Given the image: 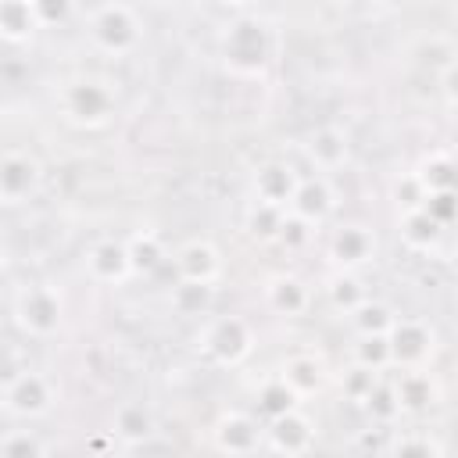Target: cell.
<instances>
[{
    "instance_id": "23",
    "label": "cell",
    "mask_w": 458,
    "mask_h": 458,
    "mask_svg": "<svg viewBox=\"0 0 458 458\" xmlns=\"http://www.w3.org/2000/svg\"><path fill=\"white\" fill-rule=\"evenodd\" d=\"M283 379L293 386V394H297V397H304V394H311V390H318V386H322V369H318V361H315V358L297 354V358H290V361L283 365Z\"/></svg>"
},
{
    "instance_id": "35",
    "label": "cell",
    "mask_w": 458,
    "mask_h": 458,
    "mask_svg": "<svg viewBox=\"0 0 458 458\" xmlns=\"http://www.w3.org/2000/svg\"><path fill=\"white\" fill-rule=\"evenodd\" d=\"M444 93H447V100L458 107V61H451L447 72H444Z\"/></svg>"
},
{
    "instance_id": "30",
    "label": "cell",
    "mask_w": 458,
    "mask_h": 458,
    "mask_svg": "<svg viewBox=\"0 0 458 458\" xmlns=\"http://www.w3.org/2000/svg\"><path fill=\"white\" fill-rule=\"evenodd\" d=\"M283 218H286L283 208H272V204H258L254 200V208H250V233H258V236H279Z\"/></svg>"
},
{
    "instance_id": "29",
    "label": "cell",
    "mask_w": 458,
    "mask_h": 458,
    "mask_svg": "<svg viewBox=\"0 0 458 458\" xmlns=\"http://www.w3.org/2000/svg\"><path fill=\"white\" fill-rule=\"evenodd\" d=\"M129 258H132V268H136V272H140V268H143V272H150V268L165 258L161 240H157L154 233H143L136 243H129Z\"/></svg>"
},
{
    "instance_id": "2",
    "label": "cell",
    "mask_w": 458,
    "mask_h": 458,
    "mask_svg": "<svg viewBox=\"0 0 458 458\" xmlns=\"http://www.w3.org/2000/svg\"><path fill=\"white\" fill-rule=\"evenodd\" d=\"M197 344L218 365H236V361H243L250 354V326L240 315H218V318H211L204 326Z\"/></svg>"
},
{
    "instance_id": "19",
    "label": "cell",
    "mask_w": 458,
    "mask_h": 458,
    "mask_svg": "<svg viewBox=\"0 0 458 458\" xmlns=\"http://www.w3.org/2000/svg\"><path fill=\"white\" fill-rule=\"evenodd\" d=\"M265 293H268V304H272L276 311H283V315H301L304 304H308V290H304V283L293 279V276H276Z\"/></svg>"
},
{
    "instance_id": "12",
    "label": "cell",
    "mask_w": 458,
    "mask_h": 458,
    "mask_svg": "<svg viewBox=\"0 0 458 458\" xmlns=\"http://www.w3.org/2000/svg\"><path fill=\"white\" fill-rule=\"evenodd\" d=\"M297 186H301V179L286 165H265V168L254 172V197H258V204H272V208L290 211Z\"/></svg>"
},
{
    "instance_id": "20",
    "label": "cell",
    "mask_w": 458,
    "mask_h": 458,
    "mask_svg": "<svg viewBox=\"0 0 458 458\" xmlns=\"http://www.w3.org/2000/svg\"><path fill=\"white\" fill-rule=\"evenodd\" d=\"M394 397H397L401 408H426L429 397H433V383L422 369H404L397 386H394Z\"/></svg>"
},
{
    "instance_id": "1",
    "label": "cell",
    "mask_w": 458,
    "mask_h": 458,
    "mask_svg": "<svg viewBox=\"0 0 458 458\" xmlns=\"http://www.w3.org/2000/svg\"><path fill=\"white\" fill-rule=\"evenodd\" d=\"M89 39L104 54H129L140 43V21L125 4H104L89 11Z\"/></svg>"
},
{
    "instance_id": "22",
    "label": "cell",
    "mask_w": 458,
    "mask_h": 458,
    "mask_svg": "<svg viewBox=\"0 0 458 458\" xmlns=\"http://www.w3.org/2000/svg\"><path fill=\"white\" fill-rule=\"evenodd\" d=\"M440 229H444V225H437V222L426 215V208H422V211H408L404 222H401V236H404V243L415 247V250H429V247L440 240Z\"/></svg>"
},
{
    "instance_id": "25",
    "label": "cell",
    "mask_w": 458,
    "mask_h": 458,
    "mask_svg": "<svg viewBox=\"0 0 458 458\" xmlns=\"http://www.w3.org/2000/svg\"><path fill=\"white\" fill-rule=\"evenodd\" d=\"M0 458H47L43 444L36 433L29 429H7L4 444H0Z\"/></svg>"
},
{
    "instance_id": "7",
    "label": "cell",
    "mask_w": 458,
    "mask_h": 458,
    "mask_svg": "<svg viewBox=\"0 0 458 458\" xmlns=\"http://www.w3.org/2000/svg\"><path fill=\"white\" fill-rule=\"evenodd\" d=\"M39 186V161L21 154V150H7L0 161V197L4 204H25Z\"/></svg>"
},
{
    "instance_id": "34",
    "label": "cell",
    "mask_w": 458,
    "mask_h": 458,
    "mask_svg": "<svg viewBox=\"0 0 458 458\" xmlns=\"http://www.w3.org/2000/svg\"><path fill=\"white\" fill-rule=\"evenodd\" d=\"M394 458H437V451L422 440V437H404L394 451Z\"/></svg>"
},
{
    "instance_id": "4",
    "label": "cell",
    "mask_w": 458,
    "mask_h": 458,
    "mask_svg": "<svg viewBox=\"0 0 458 458\" xmlns=\"http://www.w3.org/2000/svg\"><path fill=\"white\" fill-rule=\"evenodd\" d=\"M61 107H64V114H68L75 125H100V122H107L111 111H114V93L107 89V82L79 79V82H68V86H64Z\"/></svg>"
},
{
    "instance_id": "5",
    "label": "cell",
    "mask_w": 458,
    "mask_h": 458,
    "mask_svg": "<svg viewBox=\"0 0 458 458\" xmlns=\"http://www.w3.org/2000/svg\"><path fill=\"white\" fill-rule=\"evenodd\" d=\"M14 322L29 336H50L61 326V297L50 286H25L14 301Z\"/></svg>"
},
{
    "instance_id": "18",
    "label": "cell",
    "mask_w": 458,
    "mask_h": 458,
    "mask_svg": "<svg viewBox=\"0 0 458 458\" xmlns=\"http://www.w3.org/2000/svg\"><path fill=\"white\" fill-rule=\"evenodd\" d=\"M150 433H154V415H150L143 404L129 401V404H122V408L114 411V437H118V440H125V444H143Z\"/></svg>"
},
{
    "instance_id": "3",
    "label": "cell",
    "mask_w": 458,
    "mask_h": 458,
    "mask_svg": "<svg viewBox=\"0 0 458 458\" xmlns=\"http://www.w3.org/2000/svg\"><path fill=\"white\" fill-rule=\"evenodd\" d=\"M4 408L14 419H36L54 408V383L43 372H14L4 383Z\"/></svg>"
},
{
    "instance_id": "24",
    "label": "cell",
    "mask_w": 458,
    "mask_h": 458,
    "mask_svg": "<svg viewBox=\"0 0 458 458\" xmlns=\"http://www.w3.org/2000/svg\"><path fill=\"white\" fill-rule=\"evenodd\" d=\"M354 326H358L361 336H390V329L397 326V315H390L386 304L365 301V304L354 311Z\"/></svg>"
},
{
    "instance_id": "15",
    "label": "cell",
    "mask_w": 458,
    "mask_h": 458,
    "mask_svg": "<svg viewBox=\"0 0 458 458\" xmlns=\"http://www.w3.org/2000/svg\"><path fill=\"white\" fill-rule=\"evenodd\" d=\"M36 29H39L36 4H25V0H4V4H0V36H4L7 43H21V39H29Z\"/></svg>"
},
{
    "instance_id": "26",
    "label": "cell",
    "mask_w": 458,
    "mask_h": 458,
    "mask_svg": "<svg viewBox=\"0 0 458 458\" xmlns=\"http://www.w3.org/2000/svg\"><path fill=\"white\" fill-rule=\"evenodd\" d=\"M172 304H175L182 315H200V311H208V304H211V286L179 279V286H175V293H172Z\"/></svg>"
},
{
    "instance_id": "32",
    "label": "cell",
    "mask_w": 458,
    "mask_h": 458,
    "mask_svg": "<svg viewBox=\"0 0 458 458\" xmlns=\"http://www.w3.org/2000/svg\"><path fill=\"white\" fill-rule=\"evenodd\" d=\"M426 215H429L437 225L451 222V218L458 215V197H454V193H429V200H426Z\"/></svg>"
},
{
    "instance_id": "28",
    "label": "cell",
    "mask_w": 458,
    "mask_h": 458,
    "mask_svg": "<svg viewBox=\"0 0 458 458\" xmlns=\"http://www.w3.org/2000/svg\"><path fill=\"white\" fill-rule=\"evenodd\" d=\"M329 297H333V304H336V308H344V311H351V315L369 301V297H365V290H361V283H358L354 276H340V279H333Z\"/></svg>"
},
{
    "instance_id": "10",
    "label": "cell",
    "mask_w": 458,
    "mask_h": 458,
    "mask_svg": "<svg viewBox=\"0 0 458 458\" xmlns=\"http://www.w3.org/2000/svg\"><path fill=\"white\" fill-rule=\"evenodd\" d=\"M261 426H258V419H250V415H243V411H229V415H222L218 419V426H215V444H218V451H225V454H250L258 444H261Z\"/></svg>"
},
{
    "instance_id": "17",
    "label": "cell",
    "mask_w": 458,
    "mask_h": 458,
    "mask_svg": "<svg viewBox=\"0 0 458 458\" xmlns=\"http://www.w3.org/2000/svg\"><path fill=\"white\" fill-rule=\"evenodd\" d=\"M372 250H376V240H372V233H369L365 225H347V229H340L336 240H333V258H336L344 268H354V265L369 261Z\"/></svg>"
},
{
    "instance_id": "31",
    "label": "cell",
    "mask_w": 458,
    "mask_h": 458,
    "mask_svg": "<svg viewBox=\"0 0 458 458\" xmlns=\"http://www.w3.org/2000/svg\"><path fill=\"white\" fill-rule=\"evenodd\" d=\"M376 386H379V379H376V372L365 369V365H354V369L344 376V390H347V397H354V401H369Z\"/></svg>"
},
{
    "instance_id": "13",
    "label": "cell",
    "mask_w": 458,
    "mask_h": 458,
    "mask_svg": "<svg viewBox=\"0 0 458 458\" xmlns=\"http://www.w3.org/2000/svg\"><path fill=\"white\" fill-rule=\"evenodd\" d=\"M175 268H179V279L211 286V283L218 279V272H222V261H218V250H215L211 243L193 240V243H186V247L175 254Z\"/></svg>"
},
{
    "instance_id": "8",
    "label": "cell",
    "mask_w": 458,
    "mask_h": 458,
    "mask_svg": "<svg viewBox=\"0 0 458 458\" xmlns=\"http://www.w3.org/2000/svg\"><path fill=\"white\" fill-rule=\"evenodd\" d=\"M225 61L243 75L261 72V64L268 61L265 29L261 25H233L225 36Z\"/></svg>"
},
{
    "instance_id": "27",
    "label": "cell",
    "mask_w": 458,
    "mask_h": 458,
    "mask_svg": "<svg viewBox=\"0 0 458 458\" xmlns=\"http://www.w3.org/2000/svg\"><path fill=\"white\" fill-rule=\"evenodd\" d=\"M354 358H358V365H365L372 372H379V369H386L394 361L386 336H361V344L354 347Z\"/></svg>"
},
{
    "instance_id": "6",
    "label": "cell",
    "mask_w": 458,
    "mask_h": 458,
    "mask_svg": "<svg viewBox=\"0 0 458 458\" xmlns=\"http://www.w3.org/2000/svg\"><path fill=\"white\" fill-rule=\"evenodd\" d=\"M386 344H390L394 365L401 369H422V361L433 354V333L419 318H397Z\"/></svg>"
},
{
    "instance_id": "33",
    "label": "cell",
    "mask_w": 458,
    "mask_h": 458,
    "mask_svg": "<svg viewBox=\"0 0 458 458\" xmlns=\"http://www.w3.org/2000/svg\"><path fill=\"white\" fill-rule=\"evenodd\" d=\"M308 236H311V229H308V222L286 211V218H283V229H279V240H283V243H290V247H297V243H304Z\"/></svg>"
},
{
    "instance_id": "21",
    "label": "cell",
    "mask_w": 458,
    "mask_h": 458,
    "mask_svg": "<svg viewBox=\"0 0 458 458\" xmlns=\"http://www.w3.org/2000/svg\"><path fill=\"white\" fill-rule=\"evenodd\" d=\"M258 401H261L258 408H261V415H265L268 422L297 408V394H293V386H290V383H286L283 376H276V379H268V383L261 386V394H258Z\"/></svg>"
},
{
    "instance_id": "9",
    "label": "cell",
    "mask_w": 458,
    "mask_h": 458,
    "mask_svg": "<svg viewBox=\"0 0 458 458\" xmlns=\"http://www.w3.org/2000/svg\"><path fill=\"white\" fill-rule=\"evenodd\" d=\"M265 437H268V447H272V451H279V454H286V458H301V454L315 444V426L293 408V411L272 419L268 429H265Z\"/></svg>"
},
{
    "instance_id": "14",
    "label": "cell",
    "mask_w": 458,
    "mask_h": 458,
    "mask_svg": "<svg viewBox=\"0 0 458 458\" xmlns=\"http://www.w3.org/2000/svg\"><path fill=\"white\" fill-rule=\"evenodd\" d=\"M329 208H333V190H329V182H326L322 175L301 179V186H297V193H293V204H290V215H297V218H304L308 225H315V222H322V218L329 215Z\"/></svg>"
},
{
    "instance_id": "16",
    "label": "cell",
    "mask_w": 458,
    "mask_h": 458,
    "mask_svg": "<svg viewBox=\"0 0 458 458\" xmlns=\"http://www.w3.org/2000/svg\"><path fill=\"white\" fill-rule=\"evenodd\" d=\"M308 157L318 172H333L347 161V136L340 129H318L308 140Z\"/></svg>"
},
{
    "instance_id": "11",
    "label": "cell",
    "mask_w": 458,
    "mask_h": 458,
    "mask_svg": "<svg viewBox=\"0 0 458 458\" xmlns=\"http://www.w3.org/2000/svg\"><path fill=\"white\" fill-rule=\"evenodd\" d=\"M86 268L97 283H125L136 272L129 258V243H114V240H100L86 254Z\"/></svg>"
}]
</instances>
